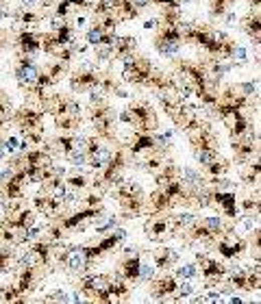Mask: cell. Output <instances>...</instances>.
Wrapping results in <instances>:
<instances>
[{
	"instance_id": "1",
	"label": "cell",
	"mask_w": 261,
	"mask_h": 304,
	"mask_svg": "<svg viewBox=\"0 0 261 304\" xmlns=\"http://www.w3.org/2000/svg\"><path fill=\"white\" fill-rule=\"evenodd\" d=\"M128 165H133V159H130L128 150L124 148L122 143H117V146L111 150V157L104 161L102 168L94 172V176H91V181H89V189H94L102 196L109 194L111 187H115L117 183L124 181V170H126Z\"/></svg>"
},
{
	"instance_id": "2",
	"label": "cell",
	"mask_w": 261,
	"mask_h": 304,
	"mask_svg": "<svg viewBox=\"0 0 261 304\" xmlns=\"http://www.w3.org/2000/svg\"><path fill=\"white\" fill-rule=\"evenodd\" d=\"M109 194L115 198L117 204H120V222L144 217V209H146V191H144V187L140 183L126 181V178H124L122 183H117L115 187L109 189Z\"/></svg>"
},
{
	"instance_id": "3",
	"label": "cell",
	"mask_w": 261,
	"mask_h": 304,
	"mask_svg": "<svg viewBox=\"0 0 261 304\" xmlns=\"http://www.w3.org/2000/svg\"><path fill=\"white\" fill-rule=\"evenodd\" d=\"M87 120L94 128V135L107 146H117L120 137H117V111L109 100H102L98 104H89L87 109Z\"/></svg>"
},
{
	"instance_id": "4",
	"label": "cell",
	"mask_w": 261,
	"mask_h": 304,
	"mask_svg": "<svg viewBox=\"0 0 261 304\" xmlns=\"http://www.w3.org/2000/svg\"><path fill=\"white\" fill-rule=\"evenodd\" d=\"M117 122L128 124L133 130H140V133H155L159 130V115H157V109L150 104L146 98H133L126 109H122L117 113Z\"/></svg>"
},
{
	"instance_id": "5",
	"label": "cell",
	"mask_w": 261,
	"mask_h": 304,
	"mask_svg": "<svg viewBox=\"0 0 261 304\" xmlns=\"http://www.w3.org/2000/svg\"><path fill=\"white\" fill-rule=\"evenodd\" d=\"M120 63H122V78L130 87H146L150 74L155 72V63L140 50L124 55Z\"/></svg>"
},
{
	"instance_id": "6",
	"label": "cell",
	"mask_w": 261,
	"mask_h": 304,
	"mask_svg": "<svg viewBox=\"0 0 261 304\" xmlns=\"http://www.w3.org/2000/svg\"><path fill=\"white\" fill-rule=\"evenodd\" d=\"M39 285V267H18L9 285H5L3 302H26Z\"/></svg>"
},
{
	"instance_id": "7",
	"label": "cell",
	"mask_w": 261,
	"mask_h": 304,
	"mask_svg": "<svg viewBox=\"0 0 261 304\" xmlns=\"http://www.w3.org/2000/svg\"><path fill=\"white\" fill-rule=\"evenodd\" d=\"M104 70L96 61H83L78 70H70L68 74V85L72 94H87V91L96 89L100 85V78Z\"/></svg>"
},
{
	"instance_id": "8",
	"label": "cell",
	"mask_w": 261,
	"mask_h": 304,
	"mask_svg": "<svg viewBox=\"0 0 261 304\" xmlns=\"http://www.w3.org/2000/svg\"><path fill=\"white\" fill-rule=\"evenodd\" d=\"M194 261L198 265V276H202V280H205V289H215L224 280V276L228 272V267L224 263L207 252H196Z\"/></svg>"
},
{
	"instance_id": "9",
	"label": "cell",
	"mask_w": 261,
	"mask_h": 304,
	"mask_svg": "<svg viewBox=\"0 0 261 304\" xmlns=\"http://www.w3.org/2000/svg\"><path fill=\"white\" fill-rule=\"evenodd\" d=\"M183 46V35L179 26H157L153 35V48L159 52L163 59H172L179 55Z\"/></svg>"
},
{
	"instance_id": "10",
	"label": "cell",
	"mask_w": 261,
	"mask_h": 304,
	"mask_svg": "<svg viewBox=\"0 0 261 304\" xmlns=\"http://www.w3.org/2000/svg\"><path fill=\"white\" fill-rule=\"evenodd\" d=\"M44 111L31 102H24L22 107L13 109L9 115V124H13L20 133H29V130H44Z\"/></svg>"
},
{
	"instance_id": "11",
	"label": "cell",
	"mask_w": 261,
	"mask_h": 304,
	"mask_svg": "<svg viewBox=\"0 0 261 304\" xmlns=\"http://www.w3.org/2000/svg\"><path fill=\"white\" fill-rule=\"evenodd\" d=\"M39 63L35 61V57H29V55H22V52H16V63H13V76H16V83L22 94H26L33 83L37 81V74H39Z\"/></svg>"
},
{
	"instance_id": "12",
	"label": "cell",
	"mask_w": 261,
	"mask_h": 304,
	"mask_svg": "<svg viewBox=\"0 0 261 304\" xmlns=\"http://www.w3.org/2000/svg\"><path fill=\"white\" fill-rule=\"evenodd\" d=\"M11 46L16 48V52H22V55L35 57L42 52V31H31L22 26H13L11 29Z\"/></svg>"
},
{
	"instance_id": "13",
	"label": "cell",
	"mask_w": 261,
	"mask_h": 304,
	"mask_svg": "<svg viewBox=\"0 0 261 304\" xmlns=\"http://www.w3.org/2000/svg\"><path fill=\"white\" fill-rule=\"evenodd\" d=\"M140 252H142V250L137 248V246L124 248L122 254L117 256V261H115V269H113V272L117 276H122L124 280H128L130 285H133V282H140V263H142Z\"/></svg>"
},
{
	"instance_id": "14",
	"label": "cell",
	"mask_w": 261,
	"mask_h": 304,
	"mask_svg": "<svg viewBox=\"0 0 261 304\" xmlns=\"http://www.w3.org/2000/svg\"><path fill=\"white\" fill-rule=\"evenodd\" d=\"M33 209H35V213L44 215L46 220H57V217H63L68 215L72 209L63 207V202L59 200L55 194H48V191H42L39 189V194L33 198Z\"/></svg>"
},
{
	"instance_id": "15",
	"label": "cell",
	"mask_w": 261,
	"mask_h": 304,
	"mask_svg": "<svg viewBox=\"0 0 261 304\" xmlns=\"http://www.w3.org/2000/svg\"><path fill=\"white\" fill-rule=\"evenodd\" d=\"M176 287H179V278L172 274V269L170 272H157L155 278L148 280V295L150 300H170L176 291Z\"/></svg>"
},
{
	"instance_id": "16",
	"label": "cell",
	"mask_w": 261,
	"mask_h": 304,
	"mask_svg": "<svg viewBox=\"0 0 261 304\" xmlns=\"http://www.w3.org/2000/svg\"><path fill=\"white\" fill-rule=\"evenodd\" d=\"M248 248H250L248 239H244V237H237L235 233L220 237V239L213 243V250L222 256V259H239L241 254H246Z\"/></svg>"
},
{
	"instance_id": "17",
	"label": "cell",
	"mask_w": 261,
	"mask_h": 304,
	"mask_svg": "<svg viewBox=\"0 0 261 304\" xmlns=\"http://www.w3.org/2000/svg\"><path fill=\"white\" fill-rule=\"evenodd\" d=\"M57 243L59 241H50L48 237H46V239L44 237H37V239L26 243V248H29L33 252V256H35L39 269H50L52 272V252H55Z\"/></svg>"
},
{
	"instance_id": "18",
	"label": "cell",
	"mask_w": 261,
	"mask_h": 304,
	"mask_svg": "<svg viewBox=\"0 0 261 304\" xmlns=\"http://www.w3.org/2000/svg\"><path fill=\"white\" fill-rule=\"evenodd\" d=\"M3 226L0 228H9V230H24L33 226V224H37V213L35 209H29V207H20L18 211H13V213H5V217L0 220Z\"/></svg>"
},
{
	"instance_id": "19",
	"label": "cell",
	"mask_w": 261,
	"mask_h": 304,
	"mask_svg": "<svg viewBox=\"0 0 261 304\" xmlns=\"http://www.w3.org/2000/svg\"><path fill=\"white\" fill-rule=\"evenodd\" d=\"M213 207H220L226 220L237 224V220H239V204H237V198H235V194L231 189H213Z\"/></svg>"
},
{
	"instance_id": "20",
	"label": "cell",
	"mask_w": 261,
	"mask_h": 304,
	"mask_svg": "<svg viewBox=\"0 0 261 304\" xmlns=\"http://www.w3.org/2000/svg\"><path fill=\"white\" fill-rule=\"evenodd\" d=\"M124 148L128 150L130 159H135V157L144 155V152L161 148V146L157 143L155 133H140V130H135V133H130V137H128V146H124ZM161 150H166V148H161ZM168 152H172V150H168Z\"/></svg>"
},
{
	"instance_id": "21",
	"label": "cell",
	"mask_w": 261,
	"mask_h": 304,
	"mask_svg": "<svg viewBox=\"0 0 261 304\" xmlns=\"http://www.w3.org/2000/svg\"><path fill=\"white\" fill-rule=\"evenodd\" d=\"M144 233L150 241H163L168 239L170 235V220L168 215H157V217H148L146 224H144Z\"/></svg>"
},
{
	"instance_id": "22",
	"label": "cell",
	"mask_w": 261,
	"mask_h": 304,
	"mask_svg": "<svg viewBox=\"0 0 261 304\" xmlns=\"http://www.w3.org/2000/svg\"><path fill=\"white\" fill-rule=\"evenodd\" d=\"M179 261H181V254L168 246L153 250V265L157 272H170V269H174V265Z\"/></svg>"
},
{
	"instance_id": "23",
	"label": "cell",
	"mask_w": 261,
	"mask_h": 304,
	"mask_svg": "<svg viewBox=\"0 0 261 304\" xmlns=\"http://www.w3.org/2000/svg\"><path fill=\"white\" fill-rule=\"evenodd\" d=\"M50 13H35V11H31V7H22L20 5L18 9H11L9 11V18L13 20L16 24H22L26 26V29H33V26H39L44 22V20H48Z\"/></svg>"
},
{
	"instance_id": "24",
	"label": "cell",
	"mask_w": 261,
	"mask_h": 304,
	"mask_svg": "<svg viewBox=\"0 0 261 304\" xmlns=\"http://www.w3.org/2000/svg\"><path fill=\"white\" fill-rule=\"evenodd\" d=\"M239 24H241V29H244L246 35L252 39V44L259 46V42H261V16H259V7H250V11H248L246 16L239 20Z\"/></svg>"
},
{
	"instance_id": "25",
	"label": "cell",
	"mask_w": 261,
	"mask_h": 304,
	"mask_svg": "<svg viewBox=\"0 0 261 304\" xmlns=\"http://www.w3.org/2000/svg\"><path fill=\"white\" fill-rule=\"evenodd\" d=\"M220 122L226 126L231 139H237V137H241V133L248 128V124H250L252 120L248 115H244V111H233V113H228V115L222 117Z\"/></svg>"
},
{
	"instance_id": "26",
	"label": "cell",
	"mask_w": 261,
	"mask_h": 304,
	"mask_svg": "<svg viewBox=\"0 0 261 304\" xmlns=\"http://www.w3.org/2000/svg\"><path fill=\"white\" fill-rule=\"evenodd\" d=\"M107 291L111 295V302H124L130 295V282L124 280L122 276H117L115 272L109 276L107 282Z\"/></svg>"
},
{
	"instance_id": "27",
	"label": "cell",
	"mask_w": 261,
	"mask_h": 304,
	"mask_svg": "<svg viewBox=\"0 0 261 304\" xmlns=\"http://www.w3.org/2000/svg\"><path fill=\"white\" fill-rule=\"evenodd\" d=\"M259 174H261V168H259V157L250 159L246 165H241L239 168V181L241 185H246V187H259Z\"/></svg>"
},
{
	"instance_id": "28",
	"label": "cell",
	"mask_w": 261,
	"mask_h": 304,
	"mask_svg": "<svg viewBox=\"0 0 261 304\" xmlns=\"http://www.w3.org/2000/svg\"><path fill=\"white\" fill-rule=\"evenodd\" d=\"M137 50V39L133 35H115L113 39V61H120L124 55Z\"/></svg>"
},
{
	"instance_id": "29",
	"label": "cell",
	"mask_w": 261,
	"mask_h": 304,
	"mask_svg": "<svg viewBox=\"0 0 261 304\" xmlns=\"http://www.w3.org/2000/svg\"><path fill=\"white\" fill-rule=\"evenodd\" d=\"M233 170V161L226 157H218L215 161H211L209 165H205L202 168V174H205V178H213V176H226L228 172Z\"/></svg>"
},
{
	"instance_id": "30",
	"label": "cell",
	"mask_w": 261,
	"mask_h": 304,
	"mask_svg": "<svg viewBox=\"0 0 261 304\" xmlns=\"http://www.w3.org/2000/svg\"><path fill=\"white\" fill-rule=\"evenodd\" d=\"M113 16L120 20V22H133L142 16V11L130 3V0H117L115 3V9H113Z\"/></svg>"
},
{
	"instance_id": "31",
	"label": "cell",
	"mask_w": 261,
	"mask_h": 304,
	"mask_svg": "<svg viewBox=\"0 0 261 304\" xmlns=\"http://www.w3.org/2000/svg\"><path fill=\"white\" fill-rule=\"evenodd\" d=\"M179 178H181V183L185 185V187H192V189H198V187H202V185H207L205 174L198 172V170H194V168H187V165H183V168H181Z\"/></svg>"
},
{
	"instance_id": "32",
	"label": "cell",
	"mask_w": 261,
	"mask_h": 304,
	"mask_svg": "<svg viewBox=\"0 0 261 304\" xmlns=\"http://www.w3.org/2000/svg\"><path fill=\"white\" fill-rule=\"evenodd\" d=\"M183 20L181 7H161L159 16H157V26H179Z\"/></svg>"
},
{
	"instance_id": "33",
	"label": "cell",
	"mask_w": 261,
	"mask_h": 304,
	"mask_svg": "<svg viewBox=\"0 0 261 304\" xmlns=\"http://www.w3.org/2000/svg\"><path fill=\"white\" fill-rule=\"evenodd\" d=\"M52 120H55V128L59 133H76L83 126V117L74 115H55Z\"/></svg>"
},
{
	"instance_id": "34",
	"label": "cell",
	"mask_w": 261,
	"mask_h": 304,
	"mask_svg": "<svg viewBox=\"0 0 261 304\" xmlns=\"http://www.w3.org/2000/svg\"><path fill=\"white\" fill-rule=\"evenodd\" d=\"M122 22L113 16V13H100V16H94V22H91V26L100 29L102 33H115V29Z\"/></svg>"
},
{
	"instance_id": "35",
	"label": "cell",
	"mask_w": 261,
	"mask_h": 304,
	"mask_svg": "<svg viewBox=\"0 0 261 304\" xmlns=\"http://www.w3.org/2000/svg\"><path fill=\"white\" fill-rule=\"evenodd\" d=\"M13 259H16V248L9 246V243H5L3 248H0V276L3 274H9L13 267Z\"/></svg>"
},
{
	"instance_id": "36",
	"label": "cell",
	"mask_w": 261,
	"mask_h": 304,
	"mask_svg": "<svg viewBox=\"0 0 261 304\" xmlns=\"http://www.w3.org/2000/svg\"><path fill=\"white\" fill-rule=\"evenodd\" d=\"M237 0H209V16L213 20H220L224 13H228L233 9V5Z\"/></svg>"
},
{
	"instance_id": "37",
	"label": "cell",
	"mask_w": 261,
	"mask_h": 304,
	"mask_svg": "<svg viewBox=\"0 0 261 304\" xmlns=\"http://www.w3.org/2000/svg\"><path fill=\"white\" fill-rule=\"evenodd\" d=\"M176 269H174V276L179 280H194L196 276H198V265H196V261L194 263H183V265H179V263H176L174 265Z\"/></svg>"
},
{
	"instance_id": "38",
	"label": "cell",
	"mask_w": 261,
	"mask_h": 304,
	"mask_svg": "<svg viewBox=\"0 0 261 304\" xmlns=\"http://www.w3.org/2000/svg\"><path fill=\"white\" fill-rule=\"evenodd\" d=\"M63 183L68 185L70 189H76V191H85L89 187V178L85 176V174H65V178H63Z\"/></svg>"
},
{
	"instance_id": "39",
	"label": "cell",
	"mask_w": 261,
	"mask_h": 304,
	"mask_svg": "<svg viewBox=\"0 0 261 304\" xmlns=\"http://www.w3.org/2000/svg\"><path fill=\"white\" fill-rule=\"evenodd\" d=\"M194 293H196V287L192 285V280H179V287H176V291L170 300L181 302V300H187L189 295H194Z\"/></svg>"
},
{
	"instance_id": "40",
	"label": "cell",
	"mask_w": 261,
	"mask_h": 304,
	"mask_svg": "<svg viewBox=\"0 0 261 304\" xmlns=\"http://www.w3.org/2000/svg\"><path fill=\"white\" fill-rule=\"evenodd\" d=\"M192 155H194V159H196V163H198L200 168H205V165H209L211 161H215V159H218L222 152H220V150H194Z\"/></svg>"
},
{
	"instance_id": "41",
	"label": "cell",
	"mask_w": 261,
	"mask_h": 304,
	"mask_svg": "<svg viewBox=\"0 0 261 304\" xmlns=\"http://www.w3.org/2000/svg\"><path fill=\"white\" fill-rule=\"evenodd\" d=\"M96 63H113V46H94Z\"/></svg>"
},
{
	"instance_id": "42",
	"label": "cell",
	"mask_w": 261,
	"mask_h": 304,
	"mask_svg": "<svg viewBox=\"0 0 261 304\" xmlns=\"http://www.w3.org/2000/svg\"><path fill=\"white\" fill-rule=\"evenodd\" d=\"M65 159H68V163L74 165L76 170L87 165V155H85L83 150H72V152H68V155H65Z\"/></svg>"
},
{
	"instance_id": "43",
	"label": "cell",
	"mask_w": 261,
	"mask_h": 304,
	"mask_svg": "<svg viewBox=\"0 0 261 304\" xmlns=\"http://www.w3.org/2000/svg\"><path fill=\"white\" fill-rule=\"evenodd\" d=\"M233 85L241 96H246V98L257 96V81H244V83H233Z\"/></svg>"
},
{
	"instance_id": "44",
	"label": "cell",
	"mask_w": 261,
	"mask_h": 304,
	"mask_svg": "<svg viewBox=\"0 0 261 304\" xmlns=\"http://www.w3.org/2000/svg\"><path fill=\"white\" fill-rule=\"evenodd\" d=\"M239 211H244V213H259V189H254V198H246L244 202H239Z\"/></svg>"
},
{
	"instance_id": "45",
	"label": "cell",
	"mask_w": 261,
	"mask_h": 304,
	"mask_svg": "<svg viewBox=\"0 0 261 304\" xmlns=\"http://www.w3.org/2000/svg\"><path fill=\"white\" fill-rule=\"evenodd\" d=\"M96 224H98V222H96ZM115 226H120V217H117V215H109L107 222H104V224H98V226H96V233H98V235H107L109 230H113Z\"/></svg>"
},
{
	"instance_id": "46",
	"label": "cell",
	"mask_w": 261,
	"mask_h": 304,
	"mask_svg": "<svg viewBox=\"0 0 261 304\" xmlns=\"http://www.w3.org/2000/svg\"><path fill=\"white\" fill-rule=\"evenodd\" d=\"M11 111H13L11 98H9V94H7L3 87H0V115H3V117H9Z\"/></svg>"
},
{
	"instance_id": "47",
	"label": "cell",
	"mask_w": 261,
	"mask_h": 304,
	"mask_svg": "<svg viewBox=\"0 0 261 304\" xmlns=\"http://www.w3.org/2000/svg\"><path fill=\"white\" fill-rule=\"evenodd\" d=\"M155 274H157V269H155L153 263H148V261L140 263V280L142 282H148L150 278H155Z\"/></svg>"
},
{
	"instance_id": "48",
	"label": "cell",
	"mask_w": 261,
	"mask_h": 304,
	"mask_svg": "<svg viewBox=\"0 0 261 304\" xmlns=\"http://www.w3.org/2000/svg\"><path fill=\"white\" fill-rule=\"evenodd\" d=\"M102 35H104V33H102L100 29H96V26H89V31L85 33V42H87V46H100Z\"/></svg>"
},
{
	"instance_id": "49",
	"label": "cell",
	"mask_w": 261,
	"mask_h": 304,
	"mask_svg": "<svg viewBox=\"0 0 261 304\" xmlns=\"http://www.w3.org/2000/svg\"><path fill=\"white\" fill-rule=\"evenodd\" d=\"M42 302H68L70 300V295L63 291V289H57V291H52V293H46L39 298Z\"/></svg>"
},
{
	"instance_id": "50",
	"label": "cell",
	"mask_w": 261,
	"mask_h": 304,
	"mask_svg": "<svg viewBox=\"0 0 261 304\" xmlns=\"http://www.w3.org/2000/svg\"><path fill=\"white\" fill-rule=\"evenodd\" d=\"M9 11H11L9 3H7V0H0V22H3V20H7V18H9Z\"/></svg>"
},
{
	"instance_id": "51",
	"label": "cell",
	"mask_w": 261,
	"mask_h": 304,
	"mask_svg": "<svg viewBox=\"0 0 261 304\" xmlns=\"http://www.w3.org/2000/svg\"><path fill=\"white\" fill-rule=\"evenodd\" d=\"M59 3V0H37V5L42 7V11H50V9H55V5Z\"/></svg>"
},
{
	"instance_id": "52",
	"label": "cell",
	"mask_w": 261,
	"mask_h": 304,
	"mask_svg": "<svg viewBox=\"0 0 261 304\" xmlns=\"http://www.w3.org/2000/svg\"><path fill=\"white\" fill-rule=\"evenodd\" d=\"M130 3H133L135 7H137V9H146V7H150V5H153V0H130Z\"/></svg>"
},
{
	"instance_id": "53",
	"label": "cell",
	"mask_w": 261,
	"mask_h": 304,
	"mask_svg": "<svg viewBox=\"0 0 261 304\" xmlns=\"http://www.w3.org/2000/svg\"><path fill=\"white\" fill-rule=\"evenodd\" d=\"M157 24H159V22H157V18H150V20H146V22H144V29H146V31H153V29H157Z\"/></svg>"
},
{
	"instance_id": "54",
	"label": "cell",
	"mask_w": 261,
	"mask_h": 304,
	"mask_svg": "<svg viewBox=\"0 0 261 304\" xmlns=\"http://www.w3.org/2000/svg\"><path fill=\"white\" fill-rule=\"evenodd\" d=\"M20 5H22V7H33V5H37V0H20Z\"/></svg>"
},
{
	"instance_id": "55",
	"label": "cell",
	"mask_w": 261,
	"mask_h": 304,
	"mask_svg": "<svg viewBox=\"0 0 261 304\" xmlns=\"http://www.w3.org/2000/svg\"><path fill=\"white\" fill-rule=\"evenodd\" d=\"M250 3V7H259V0H248Z\"/></svg>"
}]
</instances>
